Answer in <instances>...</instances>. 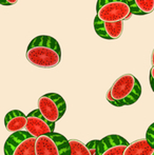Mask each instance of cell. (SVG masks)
<instances>
[{"label":"cell","instance_id":"2e32d148","mask_svg":"<svg viewBox=\"0 0 154 155\" xmlns=\"http://www.w3.org/2000/svg\"><path fill=\"white\" fill-rule=\"evenodd\" d=\"M149 79H150V87L154 92V65H152L150 70V76H149Z\"/></svg>","mask_w":154,"mask_h":155},{"label":"cell","instance_id":"7c38bea8","mask_svg":"<svg viewBox=\"0 0 154 155\" xmlns=\"http://www.w3.org/2000/svg\"><path fill=\"white\" fill-rule=\"evenodd\" d=\"M133 15H148L154 11V0H127Z\"/></svg>","mask_w":154,"mask_h":155},{"label":"cell","instance_id":"4fadbf2b","mask_svg":"<svg viewBox=\"0 0 154 155\" xmlns=\"http://www.w3.org/2000/svg\"><path fill=\"white\" fill-rule=\"evenodd\" d=\"M71 155H91L88 146L82 143L78 139H70Z\"/></svg>","mask_w":154,"mask_h":155},{"label":"cell","instance_id":"277c9868","mask_svg":"<svg viewBox=\"0 0 154 155\" xmlns=\"http://www.w3.org/2000/svg\"><path fill=\"white\" fill-rule=\"evenodd\" d=\"M36 155H71L70 141L59 133L43 134L36 139Z\"/></svg>","mask_w":154,"mask_h":155},{"label":"cell","instance_id":"6da1fadb","mask_svg":"<svg viewBox=\"0 0 154 155\" xmlns=\"http://www.w3.org/2000/svg\"><path fill=\"white\" fill-rule=\"evenodd\" d=\"M27 59L40 69H52L61 61V49L55 38L39 35L32 39L27 49Z\"/></svg>","mask_w":154,"mask_h":155},{"label":"cell","instance_id":"7a4b0ae2","mask_svg":"<svg viewBox=\"0 0 154 155\" xmlns=\"http://www.w3.org/2000/svg\"><path fill=\"white\" fill-rule=\"evenodd\" d=\"M142 95V86L132 74L118 77L108 90L106 98L114 107H126L135 104Z\"/></svg>","mask_w":154,"mask_h":155},{"label":"cell","instance_id":"ac0fdd59","mask_svg":"<svg viewBox=\"0 0 154 155\" xmlns=\"http://www.w3.org/2000/svg\"><path fill=\"white\" fill-rule=\"evenodd\" d=\"M151 63H152V65H154V48L152 51V55H151Z\"/></svg>","mask_w":154,"mask_h":155},{"label":"cell","instance_id":"52a82bcc","mask_svg":"<svg viewBox=\"0 0 154 155\" xmlns=\"http://www.w3.org/2000/svg\"><path fill=\"white\" fill-rule=\"evenodd\" d=\"M25 130L36 138L43 134H49L55 131V123L49 121L39 111V109L28 114V123Z\"/></svg>","mask_w":154,"mask_h":155},{"label":"cell","instance_id":"e0dca14e","mask_svg":"<svg viewBox=\"0 0 154 155\" xmlns=\"http://www.w3.org/2000/svg\"><path fill=\"white\" fill-rule=\"evenodd\" d=\"M18 0H0V3L2 5H13V4H16Z\"/></svg>","mask_w":154,"mask_h":155},{"label":"cell","instance_id":"3957f363","mask_svg":"<svg viewBox=\"0 0 154 155\" xmlns=\"http://www.w3.org/2000/svg\"><path fill=\"white\" fill-rule=\"evenodd\" d=\"M132 15L131 6L127 0H97L96 17L101 21H125Z\"/></svg>","mask_w":154,"mask_h":155},{"label":"cell","instance_id":"9c48e42d","mask_svg":"<svg viewBox=\"0 0 154 155\" xmlns=\"http://www.w3.org/2000/svg\"><path fill=\"white\" fill-rule=\"evenodd\" d=\"M93 27L99 37L108 40H115L123 35V21L118 22H107V21L99 20L95 17Z\"/></svg>","mask_w":154,"mask_h":155},{"label":"cell","instance_id":"9a60e30c","mask_svg":"<svg viewBox=\"0 0 154 155\" xmlns=\"http://www.w3.org/2000/svg\"><path fill=\"white\" fill-rule=\"evenodd\" d=\"M146 139L149 141L151 146L154 148V123L148 128L146 132Z\"/></svg>","mask_w":154,"mask_h":155},{"label":"cell","instance_id":"8fae6325","mask_svg":"<svg viewBox=\"0 0 154 155\" xmlns=\"http://www.w3.org/2000/svg\"><path fill=\"white\" fill-rule=\"evenodd\" d=\"M123 155H154V148L146 138L138 139L129 143Z\"/></svg>","mask_w":154,"mask_h":155},{"label":"cell","instance_id":"5b68a950","mask_svg":"<svg viewBox=\"0 0 154 155\" xmlns=\"http://www.w3.org/2000/svg\"><path fill=\"white\" fill-rule=\"evenodd\" d=\"M36 139L27 130L12 133L4 143V154L36 155Z\"/></svg>","mask_w":154,"mask_h":155},{"label":"cell","instance_id":"8992f818","mask_svg":"<svg viewBox=\"0 0 154 155\" xmlns=\"http://www.w3.org/2000/svg\"><path fill=\"white\" fill-rule=\"evenodd\" d=\"M38 109L49 121L57 123L67 111V104L61 95L57 93H48L39 97Z\"/></svg>","mask_w":154,"mask_h":155},{"label":"cell","instance_id":"5bb4252c","mask_svg":"<svg viewBox=\"0 0 154 155\" xmlns=\"http://www.w3.org/2000/svg\"><path fill=\"white\" fill-rule=\"evenodd\" d=\"M99 140L100 139H93V140L89 141L87 143L88 148L90 149V152H91V155H99Z\"/></svg>","mask_w":154,"mask_h":155},{"label":"cell","instance_id":"30bf717a","mask_svg":"<svg viewBox=\"0 0 154 155\" xmlns=\"http://www.w3.org/2000/svg\"><path fill=\"white\" fill-rule=\"evenodd\" d=\"M28 123V115L19 110L10 111L4 117V126L5 129L11 133L18 132L25 130V126Z\"/></svg>","mask_w":154,"mask_h":155},{"label":"cell","instance_id":"ba28073f","mask_svg":"<svg viewBox=\"0 0 154 155\" xmlns=\"http://www.w3.org/2000/svg\"><path fill=\"white\" fill-rule=\"evenodd\" d=\"M129 141L120 135L112 134L99 140V155H123Z\"/></svg>","mask_w":154,"mask_h":155}]
</instances>
